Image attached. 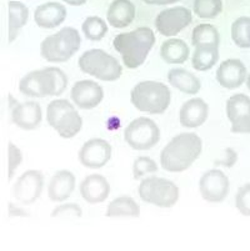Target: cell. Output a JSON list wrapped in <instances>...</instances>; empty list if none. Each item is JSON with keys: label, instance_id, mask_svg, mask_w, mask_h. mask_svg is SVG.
<instances>
[{"label": "cell", "instance_id": "d6986e66", "mask_svg": "<svg viewBox=\"0 0 250 251\" xmlns=\"http://www.w3.org/2000/svg\"><path fill=\"white\" fill-rule=\"evenodd\" d=\"M209 116V105L201 98L187 100L179 110V122L187 129L201 126Z\"/></svg>", "mask_w": 250, "mask_h": 251}, {"label": "cell", "instance_id": "4fadbf2b", "mask_svg": "<svg viewBox=\"0 0 250 251\" xmlns=\"http://www.w3.org/2000/svg\"><path fill=\"white\" fill-rule=\"evenodd\" d=\"M226 116L234 134H250V98L235 94L226 100Z\"/></svg>", "mask_w": 250, "mask_h": 251}, {"label": "cell", "instance_id": "d4e9b609", "mask_svg": "<svg viewBox=\"0 0 250 251\" xmlns=\"http://www.w3.org/2000/svg\"><path fill=\"white\" fill-rule=\"evenodd\" d=\"M105 215L108 218H138L140 215V207L130 196H118L108 204Z\"/></svg>", "mask_w": 250, "mask_h": 251}, {"label": "cell", "instance_id": "6da1fadb", "mask_svg": "<svg viewBox=\"0 0 250 251\" xmlns=\"http://www.w3.org/2000/svg\"><path fill=\"white\" fill-rule=\"evenodd\" d=\"M203 151V140L195 133L174 136L160 154V166L168 173H183L198 160Z\"/></svg>", "mask_w": 250, "mask_h": 251}, {"label": "cell", "instance_id": "4dcf8cb0", "mask_svg": "<svg viewBox=\"0 0 250 251\" xmlns=\"http://www.w3.org/2000/svg\"><path fill=\"white\" fill-rule=\"evenodd\" d=\"M193 10L201 19H214L223 11V0H194Z\"/></svg>", "mask_w": 250, "mask_h": 251}, {"label": "cell", "instance_id": "44dd1931", "mask_svg": "<svg viewBox=\"0 0 250 251\" xmlns=\"http://www.w3.org/2000/svg\"><path fill=\"white\" fill-rule=\"evenodd\" d=\"M66 18V8L56 1L41 4L34 11V22L41 29H54L63 24Z\"/></svg>", "mask_w": 250, "mask_h": 251}, {"label": "cell", "instance_id": "ab89813d", "mask_svg": "<svg viewBox=\"0 0 250 251\" xmlns=\"http://www.w3.org/2000/svg\"><path fill=\"white\" fill-rule=\"evenodd\" d=\"M245 84H247L248 90L250 91V73H249V74H248V77H247V81H245Z\"/></svg>", "mask_w": 250, "mask_h": 251}, {"label": "cell", "instance_id": "ba28073f", "mask_svg": "<svg viewBox=\"0 0 250 251\" xmlns=\"http://www.w3.org/2000/svg\"><path fill=\"white\" fill-rule=\"evenodd\" d=\"M139 198L144 202L158 207H173L178 202L180 190L178 185L165 177L149 176L138 186Z\"/></svg>", "mask_w": 250, "mask_h": 251}, {"label": "cell", "instance_id": "1f68e13d", "mask_svg": "<svg viewBox=\"0 0 250 251\" xmlns=\"http://www.w3.org/2000/svg\"><path fill=\"white\" fill-rule=\"evenodd\" d=\"M159 170V165L154 159L149 156H139L135 159L133 164V176L135 180H139L146 175L154 174Z\"/></svg>", "mask_w": 250, "mask_h": 251}, {"label": "cell", "instance_id": "603a6c76", "mask_svg": "<svg viewBox=\"0 0 250 251\" xmlns=\"http://www.w3.org/2000/svg\"><path fill=\"white\" fill-rule=\"evenodd\" d=\"M167 76H168L169 84L184 94L195 95L201 89V83L198 76L183 68L170 69Z\"/></svg>", "mask_w": 250, "mask_h": 251}, {"label": "cell", "instance_id": "8d00e7d4", "mask_svg": "<svg viewBox=\"0 0 250 251\" xmlns=\"http://www.w3.org/2000/svg\"><path fill=\"white\" fill-rule=\"evenodd\" d=\"M8 209H9V216H13V218H19V216L20 218H24V216L29 215L24 209H22V207L17 206V205H14V204H9Z\"/></svg>", "mask_w": 250, "mask_h": 251}, {"label": "cell", "instance_id": "f1b7e54d", "mask_svg": "<svg viewBox=\"0 0 250 251\" xmlns=\"http://www.w3.org/2000/svg\"><path fill=\"white\" fill-rule=\"evenodd\" d=\"M231 40L242 49L250 48V18L240 17L231 24Z\"/></svg>", "mask_w": 250, "mask_h": 251}, {"label": "cell", "instance_id": "9c48e42d", "mask_svg": "<svg viewBox=\"0 0 250 251\" xmlns=\"http://www.w3.org/2000/svg\"><path fill=\"white\" fill-rule=\"evenodd\" d=\"M124 140L137 151L154 148L160 140V129L154 120L146 116L134 119L124 130Z\"/></svg>", "mask_w": 250, "mask_h": 251}, {"label": "cell", "instance_id": "cb8c5ba5", "mask_svg": "<svg viewBox=\"0 0 250 251\" xmlns=\"http://www.w3.org/2000/svg\"><path fill=\"white\" fill-rule=\"evenodd\" d=\"M189 47L182 39H168L160 48V56L167 64H184L189 59Z\"/></svg>", "mask_w": 250, "mask_h": 251}, {"label": "cell", "instance_id": "52a82bcc", "mask_svg": "<svg viewBox=\"0 0 250 251\" xmlns=\"http://www.w3.org/2000/svg\"><path fill=\"white\" fill-rule=\"evenodd\" d=\"M78 65L83 73L102 81H115L123 75L120 63L102 49H90L83 52Z\"/></svg>", "mask_w": 250, "mask_h": 251}, {"label": "cell", "instance_id": "836d02e7", "mask_svg": "<svg viewBox=\"0 0 250 251\" xmlns=\"http://www.w3.org/2000/svg\"><path fill=\"white\" fill-rule=\"evenodd\" d=\"M235 206L242 215L250 216V182L243 185L237 191Z\"/></svg>", "mask_w": 250, "mask_h": 251}, {"label": "cell", "instance_id": "ac0fdd59", "mask_svg": "<svg viewBox=\"0 0 250 251\" xmlns=\"http://www.w3.org/2000/svg\"><path fill=\"white\" fill-rule=\"evenodd\" d=\"M110 194V184L107 177L100 174H91L80 182V195L88 204H100L108 199Z\"/></svg>", "mask_w": 250, "mask_h": 251}, {"label": "cell", "instance_id": "2e32d148", "mask_svg": "<svg viewBox=\"0 0 250 251\" xmlns=\"http://www.w3.org/2000/svg\"><path fill=\"white\" fill-rule=\"evenodd\" d=\"M217 81L220 86L228 90L238 89L247 81L248 70L239 59H228L220 64L217 70Z\"/></svg>", "mask_w": 250, "mask_h": 251}, {"label": "cell", "instance_id": "7402d4cb", "mask_svg": "<svg viewBox=\"0 0 250 251\" xmlns=\"http://www.w3.org/2000/svg\"><path fill=\"white\" fill-rule=\"evenodd\" d=\"M135 18V6L130 0H114L107 11L110 26L123 29L129 26Z\"/></svg>", "mask_w": 250, "mask_h": 251}, {"label": "cell", "instance_id": "8992f818", "mask_svg": "<svg viewBox=\"0 0 250 251\" xmlns=\"http://www.w3.org/2000/svg\"><path fill=\"white\" fill-rule=\"evenodd\" d=\"M47 122L64 139L74 138L83 127L82 116L66 99L53 100L48 105Z\"/></svg>", "mask_w": 250, "mask_h": 251}, {"label": "cell", "instance_id": "3957f363", "mask_svg": "<svg viewBox=\"0 0 250 251\" xmlns=\"http://www.w3.org/2000/svg\"><path fill=\"white\" fill-rule=\"evenodd\" d=\"M68 88V76L56 67L33 70L20 79L19 91L28 98L59 97Z\"/></svg>", "mask_w": 250, "mask_h": 251}, {"label": "cell", "instance_id": "ffe728a7", "mask_svg": "<svg viewBox=\"0 0 250 251\" xmlns=\"http://www.w3.org/2000/svg\"><path fill=\"white\" fill-rule=\"evenodd\" d=\"M77 179L70 170L56 171L50 179L48 185V196L54 202H61L68 200L75 190Z\"/></svg>", "mask_w": 250, "mask_h": 251}, {"label": "cell", "instance_id": "74e56055", "mask_svg": "<svg viewBox=\"0 0 250 251\" xmlns=\"http://www.w3.org/2000/svg\"><path fill=\"white\" fill-rule=\"evenodd\" d=\"M145 4L149 5H169V4H175L180 0H143Z\"/></svg>", "mask_w": 250, "mask_h": 251}, {"label": "cell", "instance_id": "d590c367", "mask_svg": "<svg viewBox=\"0 0 250 251\" xmlns=\"http://www.w3.org/2000/svg\"><path fill=\"white\" fill-rule=\"evenodd\" d=\"M238 152L233 148H226L224 150V156L222 159H217L214 164L217 166H223V168H233L238 161Z\"/></svg>", "mask_w": 250, "mask_h": 251}, {"label": "cell", "instance_id": "8fae6325", "mask_svg": "<svg viewBox=\"0 0 250 251\" xmlns=\"http://www.w3.org/2000/svg\"><path fill=\"white\" fill-rule=\"evenodd\" d=\"M193 22L192 11L185 6H174L164 9L155 18V28L160 35L170 36L176 35L184 30Z\"/></svg>", "mask_w": 250, "mask_h": 251}, {"label": "cell", "instance_id": "d6a6232c", "mask_svg": "<svg viewBox=\"0 0 250 251\" xmlns=\"http://www.w3.org/2000/svg\"><path fill=\"white\" fill-rule=\"evenodd\" d=\"M53 218H58V219H65V220H69V219H79L83 216L82 207L78 204H74V202H66V204L58 205L53 210L52 213Z\"/></svg>", "mask_w": 250, "mask_h": 251}, {"label": "cell", "instance_id": "e0dca14e", "mask_svg": "<svg viewBox=\"0 0 250 251\" xmlns=\"http://www.w3.org/2000/svg\"><path fill=\"white\" fill-rule=\"evenodd\" d=\"M41 118H43L41 106L36 101L31 100L18 102L11 109V122L18 127L27 131L36 129L40 125Z\"/></svg>", "mask_w": 250, "mask_h": 251}, {"label": "cell", "instance_id": "f546056e", "mask_svg": "<svg viewBox=\"0 0 250 251\" xmlns=\"http://www.w3.org/2000/svg\"><path fill=\"white\" fill-rule=\"evenodd\" d=\"M82 30L90 42H99L107 35L108 24L100 17H89L84 20Z\"/></svg>", "mask_w": 250, "mask_h": 251}, {"label": "cell", "instance_id": "83f0119b", "mask_svg": "<svg viewBox=\"0 0 250 251\" xmlns=\"http://www.w3.org/2000/svg\"><path fill=\"white\" fill-rule=\"evenodd\" d=\"M192 44L194 47H199V45H215V47H219V31L212 24L196 25L192 34Z\"/></svg>", "mask_w": 250, "mask_h": 251}, {"label": "cell", "instance_id": "277c9868", "mask_svg": "<svg viewBox=\"0 0 250 251\" xmlns=\"http://www.w3.org/2000/svg\"><path fill=\"white\" fill-rule=\"evenodd\" d=\"M130 100L139 111L159 115L168 110L171 102V91L159 81H140L133 88Z\"/></svg>", "mask_w": 250, "mask_h": 251}, {"label": "cell", "instance_id": "e575fe53", "mask_svg": "<svg viewBox=\"0 0 250 251\" xmlns=\"http://www.w3.org/2000/svg\"><path fill=\"white\" fill-rule=\"evenodd\" d=\"M23 163V152L19 148L13 143L8 145V179H13L14 174L19 165Z\"/></svg>", "mask_w": 250, "mask_h": 251}, {"label": "cell", "instance_id": "7c38bea8", "mask_svg": "<svg viewBox=\"0 0 250 251\" xmlns=\"http://www.w3.org/2000/svg\"><path fill=\"white\" fill-rule=\"evenodd\" d=\"M44 189V175L39 170H27L14 184V196L24 205H31L40 198Z\"/></svg>", "mask_w": 250, "mask_h": 251}, {"label": "cell", "instance_id": "7a4b0ae2", "mask_svg": "<svg viewBox=\"0 0 250 251\" xmlns=\"http://www.w3.org/2000/svg\"><path fill=\"white\" fill-rule=\"evenodd\" d=\"M155 44L154 31L141 26L129 33H121L114 38L113 45L121 55L124 65L129 69L141 67Z\"/></svg>", "mask_w": 250, "mask_h": 251}, {"label": "cell", "instance_id": "484cf974", "mask_svg": "<svg viewBox=\"0 0 250 251\" xmlns=\"http://www.w3.org/2000/svg\"><path fill=\"white\" fill-rule=\"evenodd\" d=\"M9 10V43L17 39L20 29L24 26L29 19V9L22 1L10 0L8 3Z\"/></svg>", "mask_w": 250, "mask_h": 251}, {"label": "cell", "instance_id": "9a60e30c", "mask_svg": "<svg viewBox=\"0 0 250 251\" xmlns=\"http://www.w3.org/2000/svg\"><path fill=\"white\" fill-rule=\"evenodd\" d=\"M70 98L78 108L83 110H90L103 101L104 90L96 81L79 80L73 85Z\"/></svg>", "mask_w": 250, "mask_h": 251}, {"label": "cell", "instance_id": "5bb4252c", "mask_svg": "<svg viewBox=\"0 0 250 251\" xmlns=\"http://www.w3.org/2000/svg\"><path fill=\"white\" fill-rule=\"evenodd\" d=\"M111 145L107 140L93 138L84 143L79 150L78 159L83 166L88 169H100L107 165L111 159Z\"/></svg>", "mask_w": 250, "mask_h": 251}, {"label": "cell", "instance_id": "5b68a950", "mask_svg": "<svg viewBox=\"0 0 250 251\" xmlns=\"http://www.w3.org/2000/svg\"><path fill=\"white\" fill-rule=\"evenodd\" d=\"M80 45L82 38L79 31L72 26H65L43 40L40 52L49 63H65L79 50Z\"/></svg>", "mask_w": 250, "mask_h": 251}, {"label": "cell", "instance_id": "f35d334b", "mask_svg": "<svg viewBox=\"0 0 250 251\" xmlns=\"http://www.w3.org/2000/svg\"><path fill=\"white\" fill-rule=\"evenodd\" d=\"M64 3L69 4V5H73V6H80V5H84V4L88 1V0H63Z\"/></svg>", "mask_w": 250, "mask_h": 251}, {"label": "cell", "instance_id": "4316f807", "mask_svg": "<svg viewBox=\"0 0 250 251\" xmlns=\"http://www.w3.org/2000/svg\"><path fill=\"white\" fill-rule=\"evenodd\" d=\"M219 60V47L199 45L193 52L192 65L198 72H208Z\"/></svg>", "mask_w": 250, "mask_h": 251}, {"label": "cell", "instance_id": "30bf717a", "mask_svg": "<svg viewBox=\"0 0 250 251\" xmlns=\"http://www.w3.org/2000/svg\"><path fill=\"white\" fill-rule=\"evenodd\" d=\"M230 189V181L224 171L210 169L201 175L199 180V191L205 201L218 204L226 199Z\"/></svg>", "mask_w": 250, "mask_h": 251}]
</instances>
